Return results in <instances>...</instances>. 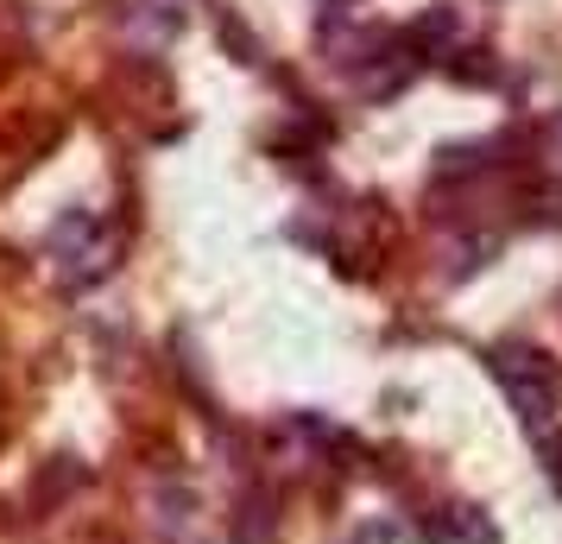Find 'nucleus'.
Here are the masks:
<instances>
[{"mask_svg":"<svg viewBox=\"0 0 562 544\" xmlns=\"http://www.w3.org/2000/svg\"><path fill=\"white\" fill-rule=\"evenodd\" d=\"M52 266H57V279L70 291H82V286H95L108 266V234H102V222L89 215V209H64L52 222Z\"/></svg>","mask_w":562,"mask_h":544,"instance_id":"2","label":"nucleus"},{"mask_svg":"<svg viewBox=\"0 0 562 544\" xmlns=\"http://www.w3.org/2000/svg\"><path fill=\"white\" fill-rule=\"evenodd\" d=\"M417 70H424V57L411 52L405 32H398V38H392V45H385V52L373 57L367 70H355V89L367 96V102H392V96H398V89H405V82L417 77Z\"/></svg>","mask_w":562,"mask_h":544,"instance_id":"3","label":"nucleus"},{"mask_svg":"<svg viewBox=\"0 0 562 544\" xmlns=\"http://www.w3.org/2000/svg\"><path fill=\"white\" fill-rule=\"evenodd\" d=\"M355 544H392V525H367V539H355Z\"/></svg>","mask_w":562,"mask_h":544,"instance_id":"6","label":"nucleus"},{"mask_svg":"<svg viewBox=\"0 0 562 544\" xmlns=\"http://www.w3.org/2000/svg\"><path fill=\"white\" fill-rule=\"evenodd\" d=\"M449 77H456V82H474V89H486V82H499V64H493L486 52H456Z\"/></svg>","mask_w":562,"mask_h":544,"instance_id":"5","label":"nucleus"},{"mask_svg":"<svg viewBox=\"0 0 562 544\" xmlns=\"http://www.w3.org/2000/svg\"><path fill=\"white\" fill-rule=\"evenodd\" d=\"M486 367L499 374V387H506L512 412L525 424V437L537 443V456L550 468V488H562V387H557V367L543 362L537 348L525 342H499Z\"/></svg>","mask_w":562,"mask_h":544,"instance_id":"1","label":"nucleus"},{"mask_svg":"<svg viewBox=\"0 0 562 544\" xmlns=\"http://www.w3.org/2000/svg\"><path fill=\"white\" fill-rule=\"evenodd\" d=\"M405 45L417 57H442V52H461V7H430L424 20L405 26Z\"/></svg>","mask_w":562,"mask_h":544,"instance_id":"4","label":"nucleus"}]
</instances>
